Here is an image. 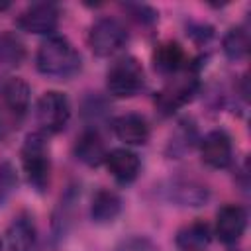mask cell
I'll use <instances>...</instances> for the list:
<instances>
[{"label": "cell", "mask_w": 251, "mask_h": 251, "mask_svg": "<svg viewBox=\"0 0 251 251\" xmlns=\"http://www.w3.org/2000/svg\"><path fill=\"white\" fill-rule=\"evenodd\" d=\"M37 71L51 78H69L80 71V55L67 37L49 35L37 49Z\"/></svg>", "instance_id": "cell-1"}, {"label": "cell", "mask_w": 251, "mask_h": 251, "mask_svg": "<svg viewBox=\"0 0 251 251\" xmlns=\"http://www.w3.org/2000/svg\"><path fill=\"white\" fill-rule=\"evenodd\" d=\"M22 165H24L29 184L37 192H43L49 184L51 163H49L47 145L41 133H29L25 137L24 147H22Z\"/></svg>", "instance_id": "cell-2"}, {"label": "cell", "mask_w": 251, "mask_h": 251, "mask_svg": "<svg viewBox=\"0 0 251 251\" xmlns=\"http://www.w3.org/2000/svg\"><path fill=\"white\" fill-rule=\"evenodd\" d=\"M143 84H145L143 69L133 57H126V59L116 61L106 75L108 92L116 98L135 96L143 88Z\"/></svg>", "instance_id": "cell-3"}, {"label": "cell", "mask_w": 251, "mask_h": 251, "mask_svg": "<svg viewBox=\"0 0 251 251\" xmlns=\"http://www.w3.org/2000/svg\"><path fill=\"white\" fill-rule=\"evenodd\" d=\"M127 41V31L126 27L114 20V18H100L94 22L88 33V45L94 55L98 57H110L118 53Z\"/></svg>", "instance_id": "cell-4"}, {"label": "cell", "mask_w": 251, "mask_h": 251, "mask_svg": "<svg viewBox=\"0 0 251 251\" xmlns=\"http://www.w3.org/2000/svg\"><path fill=\"white\" fill-rule=\"evenodd\" d=\"M37 124L47 133H59L65 129L71 118V104L63 92L49 90L37 102Z\"/></svg>", "instance_id": "cell-5"}, {"label": "cell", "mask_w": 251, "mask_h": 251, "mask_svg": "<svg viewBox=\"0 0 251 251\" xmlns=\"http://www.w3.org/2000/svg\"><path fill=\"white\" fill-rule=\"evenodd\" d=\"M247 227V214L237 204H226L216 216V235L222 243L233 245L241 239Z\"/></svg>", "instance_id": "cell-6"}, {"label": "cell", "mask_w": 251, "mask_h": 251, "mask_svg": "<svg viewBox=\"0 0 251 251\" xmlns=\"http://www.w3.org/2000/svg\"><path fill=\"white\" fill-rule=\"evenodd\" d=\"M163 192H165V198L176 206H202L210 198V190L204 184L188 178L169 180Z\"/></svg>", "instance_id": "cell-7"}, {"label": "cell", "mask_w": 251, "mask_h": 251, "mask_svg": "<svg viewBox=\"0 0 251 251\" xmlns=\"http://www.w3.org/2000/svg\"><path fill=\"white\" fill-rule=\"evenodd\" d=\"M57 24H59V12L53 4H47V2L29 6L18 18V25L29 33H47L49 35L55 31Z\"/></svg>", "instance_id": "cell-8"}, {"label": "cell", "mask_w": 251, "mask_h": 251, "mask_svg": "<svg viewBox=\"0 0 251 251\" xmlns=\"http://www.w3.org/2000/svg\"><path fill=\"white\" fill-rule=\"evenodd\" d=\"M231 139L226 131L214 129L200 139L202 161L214 169H224L231 163Z\"/></svg>", "instance_id": "cell-9"}, {"label": "cell", "mask_w": 251, "mask_h": 251, "mask_svg": "<svg viewBox=\"0 0 251 251\" xmlns=\"http://www.w3.org/2000/svg\"><path fill=\"white\" fill-rule=\"evenodd\" d=\"M108 171L112 173V176L122 182V184H129L137 178L139 175V157L126 149V147H120V149H112L110 153H106V159H104Z\"/></svg>", "instance_id": "cell-10"}, {"label": "cell", "mask_w": 251, "mask_h": 251, "mask_svg": "<svg viewBox=\"0 0 251 251\" xmlns=\"http://www.w3.org/2000/svg\"><path fill=\"white\" fill-rule=\"evenodd\" d=\"M112 129L126 145H143L149 139V124L139 114H122L112 122Z\"/></svg>", "instance_id": "cell-11"}, {"label": "cell", "mask_w": 251, "mask_h": 251, "mask_svg": "<svg viewBox=\"0 0 251 251\" xmlns=\"http://www.w3.org/2000/svg\"><path fill=\"white\" fill-rule=\"evenodd\" d=\"M8 245L10 251H41L35 224L29 216L22 214L14 218L8 227Z\"/></svg>", "instance_id": "cell-12"}, {"label": "cell", "mask_w": 251, "mask_h": 251, "mask_svg": "<svg viewBox=\"0 0 251 251\" xmlns=\"http://www.w3.org/2000/svg\"><path fill=\"white\" fill-rule=\"evenodd\" d=\"M0 94L4 98V104L8 106V110L22 118L27 108H29V86L25 80L18 78V76H6L0 84Z\"/></svg>", "instance_id": "cell-13"}, {"label": "cell", "mask_w": 251, "mask_h": 251, "mask_svg": "<svg viewBox=\"0 0 251 251\" xmlns=\"http://www.w3.org/2000/svg\"><path fill=\"white\" fill-rule=\"evenodd\" d=\"M120 210H122L120 196L110 188H100L92 198L90 216L96 224H108V222H114L118 218Z\"/></svg>", "instance_id": "cell-14"}, {"label": "cell", "mask_w": 251, "mask_h": 251, "mask_svg": "<svg viewBox=\"0 0 251 251\" xmlns=\"http://www.w3.org/2000/svg\"><path fill=\"white\" fill-rule=\"evenodd\" d=\"M212 233L204 222H192L178 229L176 233V247L180 251H204L210 245Z\"/></svg>", "instance_id": "cell-15"}, {"label": "cell", "mask_w": 251, "mask_h": 251, "mask_svg": "<svg viewBox=\"0 0 251 251\" xmlns=\"http://www.w3.org/2000/svg\"><path fill=\"white\" fill-rule=\"evenodd\" d=\"M75 153H76V157H78L82 163H86V165H90V167H96V165H100V163L106 159L104 141L100 139L98 131H94V129L84 131V133L76 139Z\"/></svg>", "instance_id": "cell-16"}, {"label": "cell", "mask_w": 251, "mask_h": 251, "mask_svg": "<svg viewBox=\"0 0 251 251\" xmlns=\"http://www.w3.org/2000/svg\"><path fill=\"white\" fill-rule=\"evenodd\" d=\"M194 90V80L192 78H186L182 76V80H178L175 86H169L161 92L159 96V106L163 108V112H173L176 106L184 104L190 94Z\"/></svg>", "instance_id": "cell-17"}, {"label": "cell", "mask_w": 251, "mask_h": 251, "mask_svg": "<svg viewBox=\"0 0 251 251\" xmlns=\"http://www.w3.org/2000/svg\"><path fill=\"white\" fill-rule=\"evenodd\" d=\"M155 67L163 73H178L184 67V51L178 43H165L155 51Z\"/></svg>", "instance_id": "cell-18"}, {"label": "cell", "mask_w": 251, "mask_h": 251, "mask_svg": "<svg viewBox=\"0 0 251 251\" xmlns=\"http://www.w3.org/2000/svg\"><path fill=\"white\" fill-rule=\"evenodd\" d=\"M25 57L24 43L14 33H2L0 35V63L2 65H20Z\"/></svg>", "instance_id": "cell-19"}, {"label": "cell", "mask_w": 251, "mask_h": 251, "mask_svg": "<svg viewBox=\"0 0 251 251\" xmlns=\"http://www.w3.org/2000/svg\"><path fill=\"white\" fill-rule=\"evenodd\" d=\"M75 202H76V196H75V190L71 188L59 202V208L55 212V218H53V235L55 237H63L69 224H71V218H73V208H75Z\"/></svg>", "instance_id": "cell-20"}, {"label": "cell", "mask_w": 251, "mask_h": 251, "mask_svg": "<svg viewBox=\"0 0 251 251\" xmlns=\"http://www.w3.org/2000/svg\"><path fill=\"white\" fill-rule=\"evenodd\" d=\"M249 47V37L243 27H231L224 37V53L229 59H241L245 57Z\"/></svg>", "instance_id": "cell-21"}, {"label": "cell", "mask_w": 251, "mask_h": 251, "mask_svg": "<svg viewBox=\"0 0 251 251\" xmlns=\"http://www.w3.org/2000/svg\"><path fill=\"white\" fill-rule=\"evenodd\" d=\"M18 178L10 163H0V206L10 196V192L16 188Z\"/></svg>", "instance_id": "cell-22"}, {"label": "cell", "mask_w": 251, "mask_h": 251, "mask_svg": "<svg viewBox=\"0 0 251 251\" xmlns=\"http://www.w3.org/2000/svg\"><path fill=\"white\" fill-rule=\"evenodd\" d=\"M116 251H159V247L149 239V237H143V235H135V237H129V239H124Z\"/></svg>", "instance_id": "cell-23"}, {"label": "cell", "mask_w": 251, "mask_h": 251, "mask_svg": "<svg viewBox=\"0 0 251 251\" xmlns=\"http://www.w3.org/2000/svg\"><path fill=\"white\" fill-rule=\"evenodd\" d=\"M0 249H2V241H0Z\"/></svg>", "instance_id": "cell-24"}]
</instances>
